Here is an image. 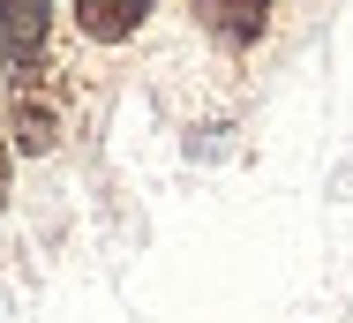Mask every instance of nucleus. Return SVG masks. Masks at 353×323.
<instances>
[{
  "mask_svg": "<svg viewBox=\"0 0 353 323\" xmlns=\"http://www.w3.org/2000/svg\"><path fill=\"white\" fill-rule=\"evenodd\" d=\"M0 121H8V150H53L61 143V83H53V68L8 75Z\"/></svg>",
  "mask_w": 353,
  "mask_h": 323,
  "instance_id": "1",
  "label": "nucleus"
},
{
  "mask_svg": "<svg viewBox=\"0 0 353 323\" xmlns=\"http://www.w3.org/2000/svg\"><path fill=\"white\" fill-rule=\"evenodd\" d=\"M53 68V0H0V75Z\"/></svg>",
  "mask_w": 353,
  "mask_h": 323,
  "instance_id": "2",
  "label": "nucleus"
},
{
  "mask_svg": "<svg viewBox=\"0 0 353 323\" xmlns=\"http://www.w3.org/2000/svg\"><path fill=\"white\" fill-rule=\"evenodd\" d=\"M188 15L203 23V38L225 53H248L271 30V0H188Z\"/></svg>",
  "mask_w": 353,
  "mask_h": 323,
  "instance_id": "3",
  "label": "nucleus"
},
{
  "mask_svg": "<svg viewBox=\"0 0 353 323\" xmlns=\"http://www.w3.org/2000/svg\"><path fill=\"white\" fill-rule=\"evenodd\" d=\"M158 0H68V15H75V30L83 38H98V46H128L143 30V15H150Z\"/></svg>",
  "mask_w": 353,
  "mask_h": 323,
  "instance_id": "4",
  "label": "nucleus"
},
{
  "mask_svg": "<svg viewBox=\"0 0 353 323\" xmlns=\"http://www.w3.org/2000/svg\"><path fill=\"white\" fill-rule=\"evenodd\" d=\"M0 203H8V121H0Z\"/></svg>",
  "mask_w": 353,
  "mask_h": 323,
  "instance_id": "5",
  "label": "nucleus"
}]
</instances>
